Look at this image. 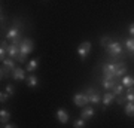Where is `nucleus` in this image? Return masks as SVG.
Segmentation results:
<instances>
[{"label": "nucleus", "mask_w": 134, "mask_h": 128, "mask_svg": "<svg viewBox=\"0 0 134 128\" xmlns=\"http://www.w3.org/2000/svg\"><path fill=\"white\" fill-rule=\"evenodd\" d=\"M34 49V42L31 40V39H24L23 40V43L19 45V55H29V54L33 52Z\"/></svg>", "instance_id": "nucleus-1"}, {"label": "nucleus", "mask_w": 134, "mask_h": 128, "mask_svg": "<svg viewBox=\"0 0 134 128\" xmlns=\"http://www.w3.org/2000/svg\"><path fill=\"white\" fill-rule=\"evenodd\" d=\"M107 52L112 55V57H119V54L122 52V46H121L119 42H110L109 45H107Z\"/></svg>", "instance_id": "nucleus-2"}, {"label": "nucleus", "mask_w": 134, "mask_h": 128, "mask_svg": "<svg viewBox=\"0 0 134 128\" xmlns=\"http://www.w3.org/2000/svg\"><path fill=\"white\" fill-rule=\"evenodd\" d=\"M73 101H75V104L79 106V107H86V104L90 103V97L83 92H77L75 97H73Z\"/></svg>", "instance_id": "nucleus-3"}, {"label": "nucleus", "mask_w": 134, "mask_h": 128, "mask_svg": "<svg viewBox=\"0 0 134 128\" xmlns=\"http://www.w3.org/2000/svg\"><path fill=\"white\" fill-rule=\"evenodd\" d=\"M91 51V42H82L79 46H77V54H79V57L81 60H85L88 57V54Z\"/></svg>", "instance_id": "nucleus-4"}, {"label": "nucleus", "mask_w": 134, "mask_h": 128, "mask_svg": "<svg viewBox=\"0 0 134 128\" xmlns=\"http://www.w3.org/2000/svg\"><path fill=\"white\" fill-rule=\"evenodd\" d=\"M115 67L116 64H103V77H109V79H116L115 77Z\"/></svg>", "instance_id": "nucleus-5"}, {"label": "nucleus", "mask_w": 134, "mask_h": 128, "mask_svg": "<svg viewBox=\"0 0 134 128\" xmlns=\"http://www.w3.org/2000/svg\"><path fill=\"white\" fill-rule=\"evenodd\" d=\"M12 77L15 81H25V70L21 67H15L12 70Z\"/></svg>", "instance_id": "nucleus-6"}, {"label": "nucleus", "mask_w": 134, "mask_h": 128, "mask_svg": "<svg viewBox=\"0 0 134 128\" xmlns=\"http://www.w3.org/2000/svg\"><path fill=\"white\" fill-rule=\"evenodd\" d=\"M55 116H57L58 122H61V124L69 122V113H67V110H64V109H58L57 113H55Z\"/></svg>", "instance_id": "nucleus-7"}, {"label": "nucleus", "mask_w": 134, "mask_h": 128, "mask_svg": "<svg viewBox=\"0 0 134 128\" xmlns=\"http://www.w3.org/2000/svg\"><path fill=\"white\" fill-rule=\"evenodd\" d=\"M8 57L16 60V58L19 57V46H15V45L10 43L9 46H8Z\"/></svg>", "instance_id": "nucleus-8"}, {"label": "nucleus", "mask_w": 134, "mask_h": 128, "mask_svg": "<svg viewBox=\"0 0 134 128\" xmlns=\"http://www.w3.org/2000/svg\"><path fill=\"white\" fill-rule=\"evenodd\" d=\"M92 116H94V109H92L91 106H86V107H83L81 112V118L85 119V121H88V119H91Z\"/></svg>", "instance_id": "nucleus-9"}, {"label": "nucleus", "mask_w": 134, "mask_h": 128, "mask_svg": "<svg viewBox=\"0 0 134 128\" xmlns=\"http://www.w3.org/2000/svg\"><path fill=\"white\" fill-rule=\"evenodd\" d=\"M125 73H127V66L125 64H122V63H119V64H116L115 67V77H124Z\"/></svg>", "instance_id": "nucleus-10"}, {"label": "nucleus", "mask_w": 134, "mask_h": 128, "mask_svg": "<svg viewBox=\"0 0 134 128\" xmlns=\"http://www.w3.org/2000/svg\"><path fill=\"white\" fill-rule=\"evenodd\" d=\"M101 85H103L104 90H112V88L116 85V81H115V79H109V77H103Z\"/></svg>", "instance_id": "nucleus-11"}, {"label": "nucleus", "mask_w": 134, "mask_h": 128, "mask_svg": "<svg viewBox=\"0 0 134 128\" xmlns=\"http://www.w3.org/2000/svg\"><path fill=\"white\" fill-rule=\"evenodd\" d=\"M115 100V94L113 92H106L104 95H103V106H110L112 104V101Z\"/></svg>", "instance_id": "nucleus-12"}, {"label": "nucleus", "mask_w": 134, "mask_h": 128, "mask_svg": "<svg viewBox=\"0 0 134 128\" xmlns=\"http://www.w3.org/2000/svg\"><path fill=\"white\" fill-rule=\"evenodd\" d=\"M9 119H10V113L8 112V110H5V109L0 110V122H2V125L8 124L9 122Z\"/></svg>", "instance_id": "nucleus-13"}, {"label": "nucleus", "mask_w": 134, "mask_h": 128, "mask_svg": "<svg viewBox=\"0 0 134 128\" xmlns=\"http://www.w3.org/2000/svg\"><path fill=\"white\" fill-rule=\"evenodd\" d=\"M27 86H30V88H34V86H37L39 85V79H37V76H34V75H30L29 77H27Z\"/></svg>", "instance_id": "nucleus-14"}, {"label": "nucleus", "mask_w": 134, "mask_h": 128, "mask_svg": "<svg viewBox=\"0 0 134 128\" xmlns=\"http://www.w3.org/2000/svg\"><path fill=\"white\" fill-rule=\"evenodd\" d=\"M37 67H39V60H36V58L30 60V61L27 63V71H30V73H33Z\"/></svg>", "instance_id": "nucleus-15"}, {"label": "nucleus", "mask_w": 134, "mask_h": 128, "mask_svg": "<svg viewBox=\"0 0 134 128\" xmlns=\"http://www.w3.org/2000/svg\"><path fill=\"white\" fill-rule=\"evenodd\" d=\"M122 85H124V88H133L134 86V77H131V76H124V77H122Z\"/></svg>", "instance_id": "nucleus-16"}, {"label": "nucleus", "mask_w": 134, "mask_h": 128, "mask_svg": "<svg viewBox=\"0 0 134 128\" xmlns=\"http://www.w3.org/2000/svg\"><path fill=\"white\" fill-rule=\"evenodd\" d=\"M88 97H90V103H92V104H98L101 100H103V97H101L98 92H92V94H90Z\"/></svg>", "instance_id": "nucleus-17"}, {"label": "nucleus", "mask_w": 134, "mask_h": 128, "mask_svg": "<svg viewBox=\"0 0 134 128\" xmlns=\"http://www.w3.org/2000/svg\"><path fill=\"white\" fill-rule=\"evenodd\" d=\"M19 34H21V33H19V30L16 29V27H15V29H10L9 31L6 33V37H8V39H10V40H14V39H16V37H18Z\"/></svg>", "instance_id": "nucleus-18"}, {"label": "nucleus", "mask_w": 134, "mask_h": 128, "mask_svg": "<svg viewBox=\"0 0 134 128\" xmlns=\"http://www.w3.org/2000/svg\"><path fill=\"white\" fill-rule=\"evenodd\" d=\"M3 67H6L8 70H14V69H15V60H14V58L8 57L5 61H3Z\"/></svg>", "instance_id": "nucleus-19"}, {"label": "nucleus", "mask_w": 134, "mask_h": 128, "mask_svg": "<svg viewBox=\"0 0 134 128\" xmlns=\"http://www.w3.org/2000/svg\"><path fill=\"white\" fill-rule=\"evenodd\" d=\"M125 98L128 103H134V88H128L125 92Z\"/></svg>", "instance_id": "nucleus-20"}, {"label": "nucleus", "mask_w": 134, "mask_h": 128, "mask_svg": "<svg viewBox=\"0 0 134 128\" xmlns=\"http://www.w3.org/2000/svg\"><path fill=\"white\" fill-rule=\"evenodd\" d=\"M125 113L128 115V116H134V103H127L124 107Z\"/></svg>", "instance_id": "nucleus-21"}, {"label": "nucleus", "mask_w": 134, "mask_h": 128, "mask_svg": "<svg viewBox=\"0 0 134 128\" xmlns=\"http://www.w3.org/2000/svg\"><path fill=\"white\" fill-rule=\"evenodd\" d=\"M112 92H113L115 95H121L122 92H124V85H122V84H121V85H118V84H116V85L112 88Z\"/></svg>", "instance_id": "nucleus-22"}, {"label": "nucleus", "mask_w": 134, "mask_h": 128, "mask_svg": "<svg viewBox=\"0 0 134 128\" xmlns=\"http://www.w3.org/2000/svg\"><path fill=\"white\" fill-rule=\"evenodd\" d=\"M125 46H127V49H128V51L134 52V37L127 39V40H125Z\"/></svg>", "instance_id": "nucleus-23"}, {"label": "nucleus", "mask_w": 134, "mask_h": 128, "mask_svg": "<svg viewBox=\"0 0 134 128\" xmlns=\"http://www.w3.org/2000/svg\"><path fill=\"white\" fill-rule=\"evenodd\" d=\"M83 127H85V119H82V118L76 119L75 124H73V128H83Z\"/></svg>", "instance_id": "nucleus-24"}, {"label": "nucleus", "mask_w": 134, "mask_h": 128, "mask_svg": "<svg viewBox=\"0 0 134 128\" xmlns=\"http://www.w3.org/2000/svg\"><path fill=\"white\" fill-rule=\"evenodd\" d=\"M8 100H9V94H8L6 91H2V92H0V101H2V103H6Z\"/></svg>", "instance_id": "nucleus-25"}, {"label": "nucleus", "mask_w": 134, "mask_h": 128, "mask_svg": "<svg viewBox=\"0 0 134 128\" xmlns=\"http://www.w3.org/2000/svg\"><path fill=\"white\" fill-rule=\"evenodd\" d=\"M6 92H8V94L9 95H14L15 94V86L12 85V84H8V85H6Z\"/></svg>", "instance_id": "nucleus-26"}, {"label": "nucleus", "mask_w": 134, "mask_h": 128, "mask_svg": "<svg viewBox=\"0 0 134 128\" xmlns=\"http://www.w3.org/2000/svg\"><path fill=\"white\" fill-rule=\"evenodd\" d=\"M23 40H24V39L21 37V34H19L16 39H14V40H12V45H15V46H19V45L23 43Z\"/></svg>", "instance_id": "nucleus-27"}, {"label": "nucleus", "mask_w": 134, "mask_h": 128, "mask_svg": "<svg viewBox=\"0 0 134 128\" xmlns=\"http://www.w3.org/2000/svg\"><path fill=\"white\" fill-rule=\"evenodd\" d=\"M110 43V40H109V37H101V45H103V46H107V45H109Z\"/></svg>", "instance_id": "nucleus-28"}, {"label": "nucleus", "mask_w": 134, "mask_h": 128, "mask_svg": "<svg viewBox=\"0 0 134 128\" xmlns=\"http://www.w3.org/2000/svg\"><path fill=\"white\" fill-rule=\"evenodd\" d=\"M8 69L6 67H2V71H0V75H2V77H8Z\"/></svg>", "instance_id": "nucleus-29"}, {"label": "nucleus", "mask_w": 134, "mask_h": 128, "mask_svg": "<svg viewBox=\"0 0 134 128\" xmlns=\"http://www.w3.org/2000/svg\"><path fill=\"white\" fill-rule=\"evenodd\" d=\"M3 128H18L16 125H14V124H5L3 125Z\"/></svg>", "instance_id": "nucleus-30"}, {"label": "nucleus", "mask_w": 134, "mask_h": 128, "mask_svg": "<svg viewBox=\"0 0 134 128\" xmlns=\"http://www.w3.org/2000/svg\"><path fill=\"white\" fill-rule=\"evenodd\" d=\"M130 34L134 37V24H131V25H130Z\"/></svg>", "instance_id": "nucleus-31"}]
</instances>
